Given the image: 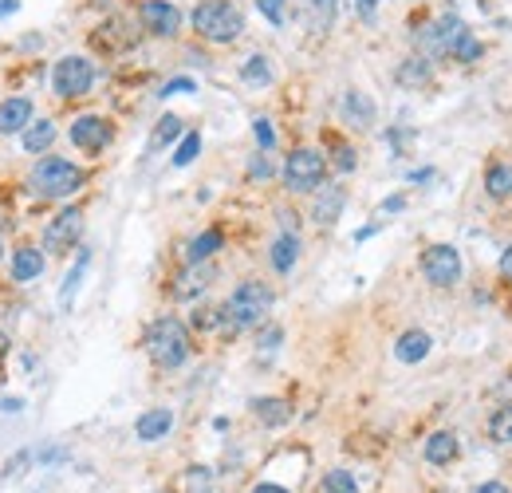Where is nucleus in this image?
Segmentation results:
<instances>
[{
  "mask_svg": "<svg viewBox=\"0 0 512 493\" xmlns=\"http://www.w3.org/2000/svg\"><path fill=\"white\" fill-rule=\"evenodd\" d=\"M189 24H194L197 40L205 44H236L244 36V12L233 4V0H197V8L189 12Z\"/></svg>",
  "mask_w": 512,
  "mask_h": 493,
  "instance_id": "7ed1b4c3",
  "label": "nucleus"
},
{
  "mask_svg": "<svg viewBox=\"0 0 512 493\" xmlns=\"http://www.w3.org/2000/svg\"><path fill=\"white\" fill-rule=\"evenodd\" d=\"M178 489L181 493H209L213 489V470H209V465H189V470H181Z\"/></svg>",
  "mask_w": 512,
  "mask_h": 493,
  "instance_id": "7c9ffc66",
  "label": "nucleus"
},
{
  "mask_svg": "<svg viewBox=\"0 0 512 493\" xmlns=\"http://www.w3.org/2000/svg\"><path fill=\"white\" fill-rule=\"evenodd\" d=\"M382 209H387V214H395V209H406V194H395V198H387V202H382Z\"/></svg>",
  "mask_w": 512,
  "mask_h": 493,
  "instance_id": "49530a36",
  "label": "nucleus"
},
{
  "mask_svg": "<svg viewBox=\"0 0 512 493\" xmlns=\"http://www.w3.org/2000/svg\"><path fill=\"white\" fill-rule=\"evenodd\" d=\"M319 493H359V481L347 470H327L324 478H319Z\"/></svg>",
  "mask_w": 512,
  "mask_h": 493,
  "instance_id": "72a5a7b5",
  "label": "nucleus"
},
{
  "mask_svg": "<svg viewBox=\"0 0 512 493\" xmlns=\"http://www.w3.org/2000/svg\"><path fill=\"white\" fill-rule=\"evenodd\" d=\"M249 178L252 182H268V178H276V162L268 158V150H260L256 158L249 162Z\"/></svg>",
  "mask_w": 512,
  "mask_h": 493,
  "instance_id": "e433bc0d",
  "label": "nucleus"
},
{
  "mask_svg": "<svg viewBox=\"0 0 512 493\" xmlns=\"http://www.w3.org/2000/svg\"><path fill=\"white\" fill-rule=\"evenodd\" d=\"M355 8H359L363 20H374V8H379V0H355Z\"/></svg>",
  "mask_w": 512,
  "mask_h": 493,
  "instance_id": "c03bdc74",
  "label": "nucleus"
},
{
  "mask_svg": "<svg viewBox=\"0 0 512 493\" xmlns=\"http://www.w3.org/2000/svg\"><path fill=\"white\" fill-rule=\"evenodd\" d=\"M189 332H225V312H221V304L197 308L194 319H189Z\"/></svg>",
  "mask_w": 512,
  "mask_h": 493,
  "instance_id": "2f4dec72",
  "label": "nucleus"
},
{
  "mask_svg": "<svg viewBox=\"0 0 512 493\" xmlns=\"http://www.w3.org/2000/svg\"><path fill=\"white\" fill-rule=\"evenodd\" d=\"M335 0H304V20H308V28H312L316 36H327L332 32V24H335Z\"/></svg>",
  "mask_w": 512,
  "mask_h": 493,
  "instance_id": "bb28decb",
  "label": "nucleus"
},
{
  "mask_svg": "<svg viewBox=\"0 0 512 493\" xmlns=\"http://www.w3.org/2000/svg\"><path fill=\"white\" fill-rule=\"evenodd\" d=\"M241 79H244V84H268V79H272V63H268V56H249V60H244Z\"/></svg>",
  "mask_w": 512,
  "mask_h": 493,
  "instance_id": "f704fd0d",
  "label": "nucleus"
},
{
  "mask_svg": "<svg viewBox=\"0 0 512 493\" xmlns=\"http://www.w3.org/2000/svg\"><path fill=\"white\" fill-rule=\"evenodd\" d=\"M213 280H217L213 261H186V269L173 277L170 296L173 300H197V296H205V292L213 288Z\"/></svg>",
  "mask_w": 512,
  "mask_h": 493,
  "instance_id": "ddd939ff",
  "label": "nucleus"
},
{
  "mask_svg": "<svg viewBox=\"0 0 512 493\" xmlns=\"http://www.w3.org/2000/svg\"><path fill=\"white\" fill-rule=\"evenodd\" d=\"M395 79H398L402 87H426L429 79H434V63L422 60V56L414 52V56H406V60H402L398 68H395Z\"/></svg>",
  "mask_w": 512,
  "mask_h": 493,
  "instance_id": "393cba45",
  "label": "nucleus"
},
{
  "mask_svg": "<svg viewBox=\"0 0 512 493\" xmlns=\"http://www.w3.org/2000/svg\"><path fill=\"white\" fill-rule=\"evenodd\" d=\"M68 139H71L76 150H84V154H103L107 146L115 142V123L107 115H79L76 123H71Z\"/></svg>",
  "mask_w": 512,
  "mask_h": 493,
  "instance_id": "f8f14e48",
  "label": "nucleus"
},
{
  "mask_svg": "<svg viewBox=\"0 0 512 493\" xmlns=\"http://www.w3.org/2000/svg\"><path fill=\"white\" fill-rule=\"evenodd\" d=\"M252 415L260 426H288L292 415H296V407H292L288 399L268 395V399H252Z\"/></svg>",
  "mask_w": 512,
  "mask_h": 493,
  "instance_id": "4be33fe9",
  "label": "nucleus"
},
{
  "mask_svg": "<svg viewBox=\"0 0 512 493\" xmlns=\"http://www.w3.org/2000/svg\"><path fill=\"white\" fill-rule=\"evenodd\" d=\"M79 233H84V209L79 206H68L44 225V253L52 257H63L68 249H76Z\"/></svg>",
  "mask_w": 512,
  "mask_h": 493,
  "instance_id": "9b49d317",
  "label": "nucleus"
},
{
  "mask_svg": "<svg viewBox=\"0 0 512 493\" xmlns=\"http://www.w3.org/2000/svg\"><path fill=\"white\" fill-rule=\"evenodd\" d=\"M20 8V0H0V16H8V12H16Z\"/></svg>",
  "mask_w": 512,
  "mask_h": 493,
  "instance_id": "09e8293b",
  "label": "nucleus"
},
{
  "mask_svg": "<svg viewBox=\"0 0 512 493\" xmlns=\"http://www.w3.org/2000/svg\"><path fill=\"white\" fill-rule=\"evenodd\" d=\"M434 352V335L422 332V327H410L395 340V360L398 363H422L426 355Z\"/></svg>",
  "mask_w": 512,
  "mask_h": 493,
  "instance_id": "a211bd4d",
  "label": "nucleus"
},
{
  "mask_svg": "<svg viewBox=\"0 0 512 493\" xmlns=\"http://www.w3.org/2000/svg\"><path fill=\"white\" fill-rule=\"evenodd\" d=\"M418 264H422V277L434 288H453L461 280V253L453 245H426Z\"/></svg>",
  "mask_w": 512,
  "mask_h": 493,
  "instance_id": "9d476101",
  "label": "nucleus"
},
{
  "mask_svg": "<svg viewBox=\"0 0 512 493\" xmlns=\"http://www.w3.org/2000/svg\"><path fill=\"white\" fill-rule=\"evenodd\" d=\"M256 8H260V16L268 24H284V16H288V0H256Z\"/></svg>",
  "mask_w": 512,
  "mask_h": 493,
  "instance_id": "4c0bfd02",
  "label": "nucleus"
},
{
  "mask_svg": "<svg viewBox=\"0 0 512 493\" xmlns=\"http://www.w3.org/2000/svg\"><path fill=\"white\" fill-rule=\"evenodd\" d=\"M280 340H284V332H280L276 324H268V327L260 332V352H276V348H280Z\"/></svg>",
  "mask_w": 512,
  "mask_h": 493,
  "instance_id": "ea45409f",
  "label": "nucleus"
},
{
  "mask_svg": "<svg viewBox=\"0 0 512 493\" xmlns=\"http://www.w3.org/2000/svg\"><path fill=\"white\" fill-rule=\"evenodd\" d=\"M28 123H32V99L28 95L0 99V134H24Z\"/></svg>",
  "mask_w": 512,
  "mask_h": 493,
  "instance_id": "dca6fc26",
  "label": "nucleus"
},
{
  "mask_svg": "<svg viewBox=\"0 0 512 493\" xmlns=\"http://www.w3.org/2000/svg\"><path fill=\"white\" fill-rule=\"evenodd\" d=\"M87 178H91V174H87L84 166H76V162L56 158V154H44V158L32 166L28 186H32L36 198H48V202H56V198L79 194V190L87 186Z\"/></svg>",
  "mask_w": 512,
  "mask_h": 493,
  "instance_id": "20e7f679",
  "label": "nucleus"
},
{
  "mask_svg": "<svg viewBox=\"0 0 512 493\" xmlns=\"http://www.w3.org/2000/svg\"><path fill=\"white\" fill-rule=\"evenodd\" d=\"M170 431H173V410H170V407L146 410L139 423H134V434H139V442H158V438H166Z\"/></svg>",
  "mask_w": 512,
  "mask_h": 493,
  "instance_id": "412c9836",
  "label": "nucleus"
},
{
  "mask_svg": "<svg viewBox=\"0 0 512 493\" xmlns=\"http://www.w3.org/2000/svg\"><path fill=\"white\" fill-rule=\"evenodd\" d=\"M134 16H139L142 32L154 36V40H173V36H181V24H186V16H181V8L173 0H134Z\"/></svg>",
  "mask_w": 512,
  "mask_h": 493,
  "instance_id": "1a4fd4ad",
  "label": "nucleus"
},
{
  "mask_svg": "<svg viewBox=\"0 0 512 493\" xmlns=\"http://www.w3.org/2000/svg\"><path fill=\"white\" fill-rule=\"evenodd\" d=\"M84 269H87V253H84V257H79L76 269L68 272V285H63V300H71V292L79 288V277H84Z\"/></svg>",
  "mask_w": 512,
  "mask_h": 493,
  "instance_id": "a19ab883",
  "label": "nucleus"
},
{
  "mask_svg": "<svg viewBox=\"0 0 512 493\" xmlns=\"http://www.w3.org/2000/svg\"><path fill=\"white\" fill-rule=\"evenodd\" d=\"M272 300H276V292H272L264 280H241L233 292H228V300L221 304L225 312V335H236V332H249V327H260L264 319L272 312Z\"/></svg>",
  "mask_w": 512,
  "mask_h": 493,
  "instance_id": "f03ea898",
  "label": "nucleus"
},
{
  "mask_svg": "<svg viewBox=\"0 0 512 493\" xmlns=\"http://www.w3.org/2000/svg\"><path fill=\"white\" fill-rule=\"evenodd\" d=\"M500 280H505V285L512 288V245L505 253H500Z\"/></svg>",
  "mask_w": 512,
  "mask_h": 493,
  "instance_id": "37998d69",
  "label": "nucleus"
},
{
  "mask_svg": "<svg viewBox=\"0 0 512 493\" xmlns=\"http://www.w3.org/2000/svg\"><path fill=\"white\" fill-rule=\"evenodd\" d=\"M340 115H343V123L351 126V131H371L379 111H374L371 95H363L359 87H351V91H343V99H340Z\"/></svg>",
  "mask_w": 512,
  "mask_h": 493,
  "instance_id": "4468645a",
  "label": "nucleus"
},
{
  "mask_svg": "<svg viewBox=\"0 0 512 493\" xmlns=\"http://www.w3.org/2000/svg\"><path fill=\"white\" fill-rule=\"evenodd\" d=\"M142 24H139V16H107L103 24H99L95 32L87 36L91 40V48L99 52V56H123V52H131V48H139V40H142Z\"/></svg>",
  "mask_w": 512,
  "mask_h": 493,
  "instance_id": "0eeeda50",
  "label": "nucleus"
},
{
  "mask_svg": "<svg viewBox=\"0 0 512 493\" xmlns=\"http://www.w3.org/2000/svg\"><path fill=\"white\" fill-rule=\"evenodd\" d=\"M87 4H91V8H107V4H111V0H87Z\"/></svg>",
  "mask_w": 512,
  "mask_h": 493,
  "instance_id": "3c124183",
  "label": "nucleus"
},
{
  "mask_svg": "<svg viewBox=\"0 0 512 493\" xmlns=\"http://www.w3.org/2000/svg\"><path fill=\"white\" fill-rule=\"evenodd\" d=\"M465 28V20L457 12H442V16H434L429 24H422V28L414 32V52L422 60L429 63H442V60H450V48H453V40L461 36Z\"/></svg>",
  "mask_w": 512,
  "mask_h": 493,
  "instance_id": "423d86ee",
  "label": "nucleus"
},
{
  "mask_svg": "<svg viewBox=\"0 0 512 493\" xmlns=\"http://www.w3.org/2000/svg\"><path fill=\"white\" fill-rule=\"evenodd\" d=\"M8 352H12V340H8V335H4V332H0V360H4V355H8Z\"/></svg>",
  "mask_w": 512,
  "mask_h": 493,
  "instance_id": "8fccbe9b",
  "label": "nucleus"
},
{
  "mask_svg": "<svg viewBox=\"0 0 512 493\" xmlns=\"http://www.w3.org/2000/svg\"><path fill=\"white\" fill-rule=\"evenodd\" d=\"M324 142H327V166H332L335 174H355V166H359L355 146L347 142L343 134H335V131H324Z\"/></svg>",
  "mask_w": 512,
  "mask_h": 493,
  "instance_id": "6ab92c4d",
  "label": "nucleus"
},
{
  "mask_svg": "<svg viewBox=\"0 0 512 493\" xmlns=\"http://www.w3.org/2000/svg\"><path fill=\"white\" fill-rule=\"evenodd\" d=\"M0 253H4V245H0Z\"/></svg>",
  "mask_w": 512,
  "mask_h": 493,
  "instance_id": "603ef678",
  "label": "nucleus"
},
{
  "mask_svg": "<svg viewBox=\"0 0 512 493\" xmlns=\"http://www.w3.org/2000/svg\"><path fill=\"white\" fill-rule=\"evenodd\" d=\"M489 438H492V442H505V446L512 442V403L497 407L489 415Z\"/></svg>",
  "mask_w": 512,
  "mask_h": 493,
  "instance_id": "473e14b6",
  "label": "nucleus"
},
{
  "mask_svg": "<svg viewBox=\"0 0 512 493\" xmlns=\"http://www.w3.org/2000/svg\"><path fill=\"white\" fill-rule=\"evenodd\" d=\"M142 352L158 371H178L181 363L194 355V332H189V324H181L178 316H158L146 327Z\"/></svg>",
  "mask_w": 512,
  "mask_h": 493,
  "instance_id": "f257e3e1",
  "label": "nucleus"
},
{
  "mask_svg": "<svg viewBox=\"0 0 512 493\" xmlns=\"http://www.w3.org/2000/svg\"><path fill=\"white\" fill-rule=\"evenodd\" d=\"M20 139H24V150H28V154H48L52 142H56V123H52V118L28 123V126H24Z\"/></svg>",
  "mask_w": 512,
  "mask_h": 493,
  "instance_id": "a878e982",
  "label": "nucleus"
},
{
  "mask_svg": "<svg viewBox=\"0 0 512 493\" xmlns=\"http://www.w3.org/2000/svg\"><path fill=\"white\" fill-rule=\"evenodd\" d=\"M178 91H197L194 79H170L166 87H162V95H178Z\"/></svg>",
  "mask_w": 512,
  "mask_h": 493,
  "instance_id": "79ce46f5",
  "label": "nucleus"
},
{
  "mask_svg": "<svg viewBox=\"0 0 512 493\" xmlns=\"http://www.w3.org/2000/svg\"><path fill=\"white\" fill-rule=\"evenodd\" d=\"M44 272V249H36V245H20V249H12V261H8V277L16 280V285H28Z\"/></svg>",
  "mask_w": 512,
  "mask_h": 493,
  "instance_id": "f3484780",
  "label": "nucleus"
},
{
  "mask_svg": "<svg viewBox=\"0 0 512 493\" xmlns=\"http://www.w3.org/2000/svg\"><path fill=\"white\" fill-rule=\"evenodd\" d=\"M91 87H95V63H91L87 56L56 60V68H52V91H56V99H63V103H71V99H87Z\"/></svg>",
  "mask_w": 512,
  "mask_h": 493,
  "instance_id": "6e6552de",
  "label": "nucleus"
},
{
  "mask_svg": "<svg viewBox=\"0 0 512 493\" xmlns=\"http://www.w3.org/2000/svg\"><path fill=\"white\" fill-rule=\"evenodd\" d=\"M181 118L178 115H162L158 118V126H154V134H150V154H158V150H166V146L173 142V139H181Z\"/></svg>",
  "mask_w": 512,
  "mask_h": 493,
  "instance_id": "c756f323",
  "label": "nucleus"
},
{
  "mask_svg": "<svg viewBox=\"0 0 512 493\" xmlns=\"http://www.w3.org/2000/svg\"><path fill=\"white\" fill-rule=\"evenodd\" d=\"M252 493H288L284 486H276V481H260V486H256Z\"/></svg>",
  "mask_w": 512,
  "mask_h": 493,
  "instance_id": "de8ad7c7",
  "label": "nucleus"
},
{
  "mask_svg": "<svg viewBox=\"0 0 512 493\" xmlns=\"http://www.w3.org/2000/svg\"><path fill=\"white\" fill-rule=\"evenodd\" d=\"M343 206H347V190L343 186H319L316 202H312V222L319 225V230H332V225L340 222Z\"/></svg>",
  "mask_w": 512,
  "mask_h": 493,
  "instance_id": "2eb2a0df",
  "label": "nucleus"
},
{
  "mask_svg": "<svg viewBox=\"0 0 512 493\" xmlns=\"http://www.w3.org/2000/svg\"><path fill=\"white\" fill-rule=\"evenodd\" d=\"M481 56H484V44L477 40V32H469V28H461V36L453 40V48H450V60L453 63H481Z\"/></svg>",
  "mask_w": 512,
  "mask_h": 493,
  "instance_id": "c85d7f7f",
  "label": "nucleus"
},
{
  "mask_svg": "<svg viewBox=\"0 0 512 493\" xmlns=\"http://www.w3.org/2000/svg\"><path fill=\"white\" fill-rule=\"evenodd\" d=\"M473 493H512V489L505 486V481H481V486L473 489Z\"/></svg>",
  "mask_w": 512,
  "mask_h": 493,
  "instance_id": "a18cd8bd",
  "label": "nucleus"
},
{
  "mask_svg": "<svg viewBox=\"0 0 512 493\" xmlns=\"http://www.w3.org/2000/svg\"><path fill=\"white\" fill-rule=\"evenodd\" d=\"M327 158L316 150V146H296V150L284 158V186L288 194H316L327 182Z\"/></svg>",
  "mask_w": 512,
  "mask_h": 493,
  "instance_id": "39448f33",
  "label": "nucleus"
},
{
  "mask_svg": "<svg viewBox=\"0 0 512 493\" xmlns=\"http://www.w3.org/2000/svg\"><path fill=\"white\" fill-rule=\"evenodd\" d=\"M252 134H256V142H260V150H272V146H276V131H272L268 118H256Z\"/></svg>",
  "mask_w": 512,
  "mask_h": 493,
  "instance_id": "58836bf2",
  "label": "nucleus"
},
{
  "mask_svg": "<svg viewBox=\"0 0 512 493\" xmlns=\"http://www.w3.org/2000/svg\"><path fill=\"white\" fill-rule=\"evenodd\" d=\"M221 245H225V233L221 230L197 233L194 241H189V249H186V261H213L217 253H221Z\"/></svg>",
  "mask_w": 512,
  "mask_h": 493,
  "instance_id": "cd10ccee",
  "label": "nucleus"
},
{
  "mask_svg": "<svg viewBox=\"0 0 512 493\" xmlns=\"http://www.w3.org/2000/svg\"><path fill=\"white\" fill-rule=\"evenodd\" d=\"M296 261H300V233H280L276 241L268 245V264L276 272H292L296 269Z\"/></svg>",
  "mask_w": 512,
  "mask_h": 493,
  "instance_id": "5701e85b",
  "label": "nucleus"
},
{
  "mask_svg": "<svg viewBox=\"0 0 512 493\" xmlns=\"http://www.w3.org/2000/svg\"><path fill=\"white\" fill-rule=\"evenodd\" d=\"M484 194H489L492 202H508L512 198V162L489 158V166H484Z\"/></svg>",
  "mask_w": 512,
  "mask_h": 493,
  "instance_id": "aec40b11",
  "label": "nucleus"
},
{
  "mask_svg": "<svg viewBox=\"0 0 512 493\" xmlns=\"http://www.w3.org/2000/svg\"><path fill=\"white\" fill-rule=\"evenodd\" d=\"M422 454H426L429 465H450L457 454H461V446H457V434H450V431H434V434L426 438Z\"/></svg>",
  "mask_w": 512,
  "mask_h": 493,
  "instance_id": "b1692460",
  "label": "nucleus"
},
{
  "mask_svg": "<svg viewBox=\"0 0 512 493\" xmlns=\"http://www.w3.org/2000/svg\"><path fill=\"white\" fill-rule=\"evenodd\" d=\"M197 154H201V134H197V131H186V139H181L178 150H173V166H178V170L189 166Z\"/></svg>",
  "mask_w": 512,
  "mask_h": 493,
  "instance_id": "c9c22d12",
  "label": "nucleus"
}]
</instances>
